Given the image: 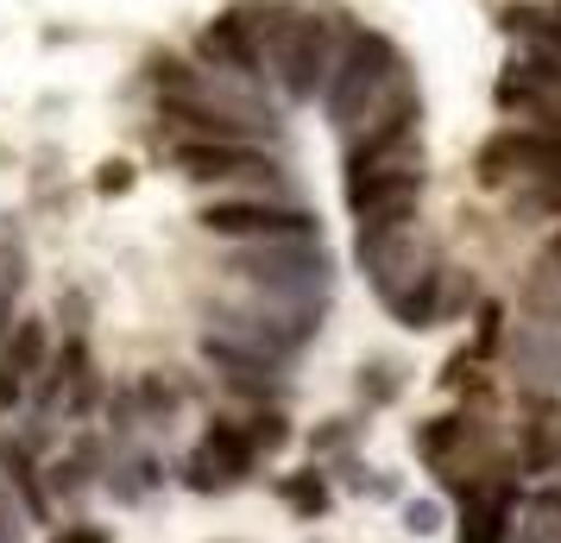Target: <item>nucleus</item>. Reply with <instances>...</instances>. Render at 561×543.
<instances>
[{"label":"nucleus","instance_id":"7ed1b4c3","mask_svg":"<svg viewBox=\"0 0 561 543\" xmlns=\"http://www.w3.org/2000/svg\"><path fill=\"white\" fill-rule=\"evenodd\" d=\"M347 20L334 7H297L290 20L278 26V38L265 45V77L284 89V102H316L322 82H329L334 57L347 52Z\"/></svg>","mask_w":561,"mask_h":543},{"label":"nucleus","instance_id":"c85d7f7f","mask_svg":"<svg viewBox=\"0 0 561 543\" xmlns=\"http://www.w3.org/2000/svg\"><path fill=\"white\" fill-rule=\"evenodd\" d=\"M354 437H359V423H354V417H329V423H322V430L309 437V449H316V455H341V449H347Z\"/></svg>","mask_w":561,"mask_h":543},{"label":"nucleus","instance_id":"39448f33","mask_svg":"<svg viewBox=\"0 0 561 543\" xmlns=\"http://www.w3.org/2000/svg\"><path fill=\"white\" fill-rule=\"evenodd\" d=\"M196 228L247 247V240H322L316 208H304L297 196H253V190H228V196H208L196 208Z\"/></svg>","mask_w":561,"mask_h":543},{"label":"nucleus","instance_id":"f8f14e48","mask_svg":"<svg viewBox=\"0 0 561 543\" xmlns=\"http://www.w3.org/2000/svg\"><path fill=\"white\" fill-rule=\"evenodd\" d=\"M379 304L391 310L398 329H442V310H448V259H430L398 291H385Z\"/></svg>","mask_w":561,"mask_h":543},{"label":"nucleus","instance_id":"c9c22d12","mask_svg":"<svg viewBox=\"0 0 561 543\" xmlns=\"http://www.w3.org/2000/svg\"><path fill=\"white\" fill-rule=\"evenodd\" d=\"M20 398H26V392H20V386H13V380H0V417H7V411H13V405H20Z\"/></svg>","mask_w":561,"mask_h":543},{"label":"nucleus","instance_id":"6ab92c4d","mask_svg":"<svg viewBox=\"0 0 561 543\" xmlns=\"http://www.w3.org/2000/svg\"><path fill=\"white\" fill-rule=\"evenodd\" d=\"M499 32H505V38H517L530 57H549V64H561V13H556V7L511 0V7H499Z\"/></svg>","mask_w":561,"mask_h":543},{"label":"nucleus","instance_id":"20e7f679","mask_svg":"<svg viewBox=\"0 0 561 543\" xmlns=\"http://www.w3.org/2000/svg\"><path fill=\"white\" fill-rule=\"evenodd\" d=\"M228 272L278 304H329L334 291V259L322 240H247L228 247Z\"/></svg>","mask_w":561,"mask_h":543},{"label":"nucleus","instance_id":"4c0bfd02","mask_svg":"<svg viewBox=\"0 0 561 543\" xmlns=\"http://www.w3.org/2000/svg\"><path fill=\"white\" fill-rule=\"evenodd\" d=\"M556 487H561V474H556Z\"/></svg>","mask_w":561,"mask_h":543},{"label":"nucleus","instance_id":"5701e85b","mask_svg":"<svg viewBox=\"0 0 561 543\" xmlns=\"http://www.w3.org/2000/svg\"><path fill=\"white\" fill-rule=\"evenodd\" d=\"M278 499H284L297 518H322V512L334 506V487L316 474V467H304V474H278Z\"/></svg>","mask_w":561,"mask_h":543},{"label":"nucleus","instance_id":"2f4dec72","mask_svg":"<svg viewBox=\"0 0 561 543\" xmlns=\"http://www.w3.org/2000/svg\"><path fill=\"white\" fill-rule=\"evenodd\" d=\"M95 190H102V196H121V190H133V165L107 158V165H102V178H95Z\"/></svg>","mask_w":561,"mask_h":543},{"label":"nucleus","instance_id":"aec40b11","mask_svg":"<svg viewBox=\"0 0 561 543\" xmlns=\"http://www.w3.org/2000/svg\"><path fill=\"white\" fill-rule=\"evenodd\" d=\"M0 474H7V493L20 499L26 524L51 512V499H45V487H38V467H32V449L20 437H0Z\"/></svg>","mask_w":561,"mask_h":543},{"label":"nucleus","instance_id":"ddd939ff","mask_svg":"<svg viewBox=\"0 0 561 543\" xmlns=\"http://www.w3.org/2000/svg\"><path fill=\"white\" fill-rule=\"evenodd\" d=\"M203 361H208V373H215L221 386L247 392V398H284V366L259 361V354H247V348H233V341L203 336Z\"/></svg>","mask_w":561,"mask_h":543},{"label":"nucleus","instance_id":"7c9ffc66","mask_svg":"<svg viewBox=\"0 0 561 543\" xmlns=\"http://www.w3.org/2000/svg\"><path fill=\"white\" fill-rule=\"evenodd\" d=\"M82 316H89V297H82V291H70V297H57V323H64L70 336H82V329H89Z\"/></svg>","mask_w":561,"mask_h":543},{"label":"nucleus","instance_id":"a211bd4d","mask_svg":"<svg viewBox=\"0 0 561 543\" xmlns=\"http://www.w3.org/2000/svg\"><path fill=\"white\" fill-rule=\"evenodd\" d=\"M196 449H203L208 462L228 474L233 487H247V480L259 474V462H265V455L253 449V437H247V423H240V417H215V423L203 430V442H196Z\"/></svg>","mask_w":561,"mask_h":543},{"label":"nucleus","instance_id":"f3484780","mask_svg":"<svg viewBox=\"0 0 561 543\" xmlns=\"http://www.w3.org/2000/svg\"><path fill=\"white\" fill-rule=\"evenodd\" d=\"M102 487L114 493V506H146L164 487V462L152 449H114L102 462Z\"/></svg>","mask_w":561,"mask_h":543},{"label":"nucleus","instance_id":"58836bf2","mask_svg":"<svg viewBox=\"0 0 561 543\" xmlns=\"http://www.w3.org/2000/svg\"><path fill=\"white\" fill-rule=\"evenodd\" d=\"M556 13H561V7H556Z\"/></svg>","mask_w":561,"mask_h":543},{"label":"nucleus","instance_id":"412c9836","mask_svg":"<svg viewBox=\"0 0 561 543\" xmlns=\"http://www.w3.org/2000/svg\"><path fill=\"white\" fill-rule=\"evenodd\" d=\"M146 89H152L158 102H171V95H196L203 89V70L178 52H152L146 57Z\"/></svg>","mask_w":561,"mask_h":543},{"label":"nucleus","instance_id":"b1692460","mask_svg":"<svg viewBox=\"0 0 561 543\" xmlns=\"http://www.w3.org/2000/svg\"><path fill=\"white\" fill-rule=\"evenodd\" d=\"M354 386H359V405H366V411H385V405L404 398V366L398 361H366Z\"/></svg>","mask_w":561,"mask_h":543},{"label":"nucleus","instance_id":"e433bc0d","mask_svg":"<svg viewBox=\"0 0 561 543\" xmlns=\"http://www.w3.org/2000/svg\"><path fill=\"white\" fill-rule=\"evenodd\" d=\"M221 543H240V538H221Z\"/></svg>","mask_w":561,"mask_h":543},{"label":"nucleus","instance_id":"9d476101","mask_svg":"<svg viewBox=\"0 0 561 543\" xmlns=\"http://www.w3.org/2000/svg\"><path fill=\"white\" fill-rule=\"evenodd\" d=\"M460 524H455V543H505L511 531V512H517V474H485L473 487H460Z\"/></svg>","mask_w":561,"mask_h":543},{"label":"nucleus","instance_id":"dca6fc26","mask_svg":"<svg viewBox=\"0 0 561 543\" xmlns=\"http://www.w3.org/2000/svg\"><path fill=\"white\" fill-rule=\"evenodd\" d=\"M517 467L524 474H561V405L530 398V411L517 423Z\"/></svg>","mask_w":561,"mask_h":543},{"label":"nucleus","instance_id":"72a5a7b5","mask_svg":"<svg viewBox=\"0 0 561 543\" xmlns=\"http://www.w3.org/2000/svg\"><path fill=\"white\" fill-rule=\"evenodd\" d=\"M536 279H561V228L549 234V247L536 253Z\"/></svg>","mask_w":561,"mask_h":543},{"label":"nucleus","instance_id":"cd10ccee","mask_svg":"<svg viewBox=\"0 0 561 543\" xmlns=\"http://www.w3.org/2000/svg\"><path fill=\"white\" fill-rule=\"evenodd\" d=\"M247 437H253L259 455H278L284 442H290V423H284L278 411H272V417H247Z\"/></svg>","mask_w":561,"mask_h":543},{"label":"nucleus","instance_id":"4468645a","mask_svg":"<svg viewBox=\"0 0 561 543\" xmlns=\"http://www.w3.org/2000/svg\"><path fill=\"white\" fill-rule=\"evenodd\" d=\"M196 57H203V70H215V77H240V82L265 77L253 38H247V26H240L233 13H215V20L196 32Z\"/></svg>","mask_w":561,"mask_h":543},{"label":"nucleus","instance_id":"f03ea898","mask_svg":"<svg viewBox=\"0 0 561 543\" xmlns=\"http://www.w3.org/2000/svg\"><path fill=\"white\" fill-rule=\"evenodd\" d=\"M203 316H208L203 336H221L272 366H290L322 336V304H278V297H259V291L253 297H215Z\"/></svg>","mask_w":561,"mask_h":543},{"label":"nucleus","instance_id":"4be33fe9","mask_svg":"<svg viewBox=\"0 0 561 543\" xmlns=\"http://www.w3.org/2000/svg\"><path fill=\"white\" fill-rule=\"evenodd\" d=\"M505 203H511L517 222H556V228H561V171H556V178H536V183L505 190Z\"/></svg>","mask_w":561,"mask_h":543},{"label":"nucleus","instance_id":"a878e982","mask_svg":"<svg viewBox=\"0 0 561 543\" xmlns=\"http://www.w3.org/2000/svg\"><path fill=\"white\" fill-rule=\"evenodd\" d=\"M178 480H183L190 493H203V499H215V493H233V480H228V474H221L215 462H208L203 449H190V455H183Z\"/></svg>","mask_w":561,"mask_h":543},{"label":"nucleus","instance_id":"1a4fd4ad","mask_svg":"<svg viewBox=\"0 0 561 543\" xmlns=\"http://www.w3.org/2000/svg\"><path fill=\"white\" fill-rule=\"evenodd\" d=\"M354 259H359V272H366V285L385 297V291H398L410 272H423V265H430V259H442V253H435L430 234H416V222H410V228L359 234V240H354Z\"/></svg>","mask_w":561,"mask_h":543},{"label":"nucleus","instance_id":"6e6552de","mask_svg":"<svg viewBox=\"0 0 561 543\" xmlns=\"http://www.w3.org/2000/svg\"><path fill=\"white\" fill-rule=\"evenodd\" d=\"M492 108L499 114H517V121H536L542 133H561V64L549 57H511L499 82H492Z\"/></svg>","mask_w":561,"mask_h":543},{"label":"nucleus","instance_id":"473e14b6","mask_svg":"<svg viewBox=\"0 0 561 543\" xmlns=\"http://www.w3.org/2000/svg\"><path fill=\"white\" fill-rule=\"evenodd\" d=\"M366 499H385V506H391V499H404V493H398V474H379V467H373V474H366Z\"/></svg>","mask_w":561,"mask_h":543},{"label":"nucleus","instance_id":"bb28decb","mask_svg":"<svg viewBox=\"0 0 561 543\" xmlns=\"http://www.w3.org/2000/svg\"><path fill=\"white\" fill-rule=\"evenodd\" d=\"M448 524V506L442 499H404V531L410 538H435Z\"/></svg>","mask_w":561,"mask_h":543},{"label":"nucleus","instance_id":"423d86ee","mask_svg":"<svg viewBox=\"0 0 561 543\" xmlns=\"http://www.w3.org/2000/svg\"><path fill=\"white\" fill-rule=\"evenodd\" d=\"M171 165L190 183H253V196H290V178L253 139H171Z\"/></svg>","mask_w":561,"mask_h":543},{"label":"nucleus","instance_id":"f257e3e1","mask_svg":"<svg viewBox=\"0 0 561 543\" xmlns=\"http://www.w3.org/2000/svg\"><path fill=\"white\" fill-rule=\"evenodd\" d=\"M404 89H416V77H410V57L398 52V38L379 26H354L347 32V52L334 57L329 82H322V114H329V127L347 139V133H359L379 108H391Z\"/></svg>","mask_w":561,"mask_h":543},{"label":"nucleus","instance_id":"9b49d317","mask_svg":"<svg viewBox=\"0 0 561 543\" xmlns=\"http://www.w3.org/2000/svg\"><path fill=\"white\" fill-rule=\"evenodd\" d=\"M505 361H511V380L530 392V398H556L561 392V329L549 323H517L505 336Z\"/></svg>","mask_w":561,"mask_h":543},{"label":"nucleus","instance_id":"c756f323","mask_svg":"<svg viewBox=\"0 0 561 543\" xmlns=\"http://www.w3.org/2000/svg\"><path fill=\"white\" fill-rule=\"evenodd\" d=\"M0 543H26V512L7 487H0Z\"/></svg>","mask_w":561,"mask_h":543},{"label":"nucleus","instance_id":"393cba45","mask_svg":"<svg viewBox=\"0 0 561 543\" xmlns=\"http://www.w3.org/2000/svg\"><path fill=\"white\" fill-rule=\"evenodd\" d=\"M20 291H26V253H20V240H0V336L20 316Z\"/></svg>","mask_w":561,"mask_h":543},{"label":"nucleus","instance_id":"0eeeda50","mask_svg":"<svg viewBox=\"0 0 561 543\" xmlns=\"http://www.w3.org/2000/svg\"><path fill=\"white\" fill-rule=\"evenodd\" d=\"M556 171H561V133H542V127H499L473 152L480 190H517V183L556 178Z\"/></svg>","mask_w":561,"mask_h":543},{"label":"nucleus","instance_id":"2eb2a0df","mask_svg":"<svg viewBox=\"0 0 561 543\" xmlns=\"http://www.w3.org/2000/svg\"><path fill=\"white\" fill-rule=\"evenodd\" d=\"M51 316H13V329L0 336V380H13V386L26 392L45 361H51Z\"/></svg>","mask_w":561,"mask_h":543},{"label":"nucleus","instance_id":"f704fd0d","mask_svg":"<svg viewBox=\"0 0 561 543\" xmlns=\"http://www.w3.org/2000/svg\"><path fill=\"white\" fill-rule=\"evenodd\" d=\"M51 543H114V538H107L102 524H64Z\"/></svg>","mask_w":561,"mask_h":543}]
</instances>
